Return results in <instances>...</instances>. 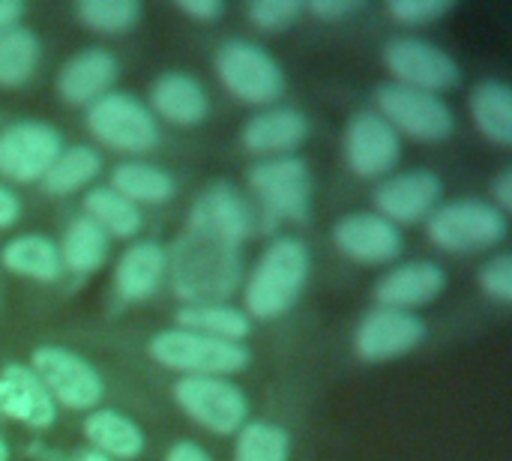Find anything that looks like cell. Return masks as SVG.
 <instances>
[{
    "label": "cell",
    "mask_w": 512,
    "mask_h": 461,
    "mask_svg": "<svg viewBox=\"0 0 512 461\" xmlns=\"http://www.w3.org/2000/svg\"><path fill=\"white\" fill-rule=\"evenodd\" d=\"M243 243L186 219V231L168 252L174 297L183 306L225 303L243 279Z\"/></svg>",
    "instance_id": "6da1fadb"
},
{
    "label": "cell",
    "mask_w": 512,
    "mask_h": 461,
    "mask_svg": "<svg viewBox=\"0 0 512 461\" xmlns=\"http://www.w3.org/2000/svg\"><path fill=\"white\" fill-rule=\"evenodd\" d=\"M312 270V255L297 237H276L255 261L243 285V315L252 321L285 318L303 297Z\"/></svg>",
    "instance_id": "7a4b0ae2"
},
{
    "label": "cell",
    "mask_w": 512,
    "mask_h": 461,
    "mask_svg": "<svg viewBox=\"0 0 512 461\" xmlns=\"http://www.w3.org/2000/svg\"><path fill=\"white\" fill-rule=\"evenodd\" d=\"M147 354L168 372L180 378H231L249 369L252 354L246 345L219 342L189 330H162L147 342Z\"/></svg>",
    "instance_id": "3957f363"
},
{
    "label": "cell",
    "mask_w": 512,
    "mask_h": 461,
    "mask_svg": "<svg viewBox=\"0 0 512 461\" xmlns=\"http://www.w3.org/2000/svg\"><path fill=\"white\" fill-rule=\"evenodd\" d=\"M219 84L243 105L270 108L285 93V72L279 60L246 39H228L213 57Z\"/></svg>",
    "instance_id": "277c9868"
},
{
    "label": "cell",
    "mask_w": 512,
    "mask_h": 461,
    "mask_svg": "<svg viewBox=\"0 0 512 461\" xmlns=\"http://www.w3.org/2000/svg\"><path fill=\"white\" fill-rule=\"evenodd\" d=\"M507 231V216L486 201H450L426 219V237L450 255L495 249L507 240Z\"/></svg>",
    "instance_id": "5b68a950"
},
{
    "label": "cell",
    "mask_w": 512,
    "mask_h": 461,
    "mask_svg": "<svg viewBox=\"0 0 512 461\" xmlns=\"http://www.w3.org/2000/svg\"><path fill=\"white\" fill-rule=\"evenodd\" d=\"M30 369L48 390L54 405H60L66 411L90 414L99 408V402L105 396L102 375L78 351H69L60 345H39L30 354Z\"/></svg>",
    "instance_id": "8992f818"
},
{
    "label": "cell",
    "mask_w": 512,
    "mask_h": 461,
    "mask_svg": "<svg viewBox=\"0 0 512 461\" xmlns=\"http://www.w3.org/2000/svg\"><path fill=\"white\" fill-rule=\"evenodd\" d=\"M171 399L210 435H237L249 423V399L231 378H177Z\"/></svg>",
    "instance_id": "52a82bcc"
},
{
    "label": "cell",
    "mask_w": 512,
    "mask_h": 461,
    "mask_svg": "<svg viewBox=\"0 0 512 461\" xmlns=\"http://www.w3.org/2000/svg\"><path fill=\"white\" fill-rule=\"evenodd\" d=\"M87 132L120 153H147L159 141V120L132 93L111 90L87 108Z\"/></svg>",
    "instance_id": "ba28073f"
},
{
    "label": "cell",
    "mask_w": 512,
    "mask_h": 461,
    "mask_svg": "<svg viewBox=\"0 0 512 461\" xmlns=\"http://www.w3.org/2000/svg\"><path fill=\"white\" fill-rule=\"evenodd\" d=\"M375 108V114L387 120L396 135H408L423 144H441L456 129V117L441 96L420 93L393 81L375 90Z\"/></svg>",
    "instance_id": "9c48e42d"
},
{
    "label": "cell",
    "mask_w": 512,
    "mask_h": 461,
    "mask_svg": "<svg viewBox=\"0 0 512 461\" xmlns=\"http://www.w3.org/2000/svg\"><path fill=\"white\" fill-rule=\"evenodd\" d=\"M249 189L261 201L267 216L285 222H306L312 213V174L297 156L261 159L246 174Z\"/></svg>",
    "instance_id": "30bf717a"
},
{
    "label": "cell",
    "mask_w": 512,
    "mask_h": 461,
    "mask_svg": "<svg viewBox=\"0 0 512 461\" xmlns=\"http://www.w3.org/2000/svg\"><path fill=\"white\" fill-rule=\"evenodd\" d=\"M384 66L393 75V84L432 93V96L453 90L462 78L459 63L444 48L417 36L390 39L384 45Z\"/></svg>",
    "instance_id": "8fae6325"
},
{
    "label": "cell",
    "mask_w": 512,
    "mask_h": 461,
    "mask_svg": "<svg viewBox=\"0 0 512 461\" xmlns=\"http://www.w3.org/2000/svg\"><path fill=\"white\" fill-rule=\"evenodd\" d=\"M63 138L51 123L15 120L0 129V177L9 183H39L57 153Z\"/></svg>",
    "instance_id": "7c38bea8"
},
{
    "label": "cell",
    "mask_w": 512,
    "mask_h": 461,
    "mask_svg": "<svg viewBox=\"0 0 512 461\" xmlns=\"http://www.w3.org/2000/svg\"><path fill=\"white\" fill-rule=\"evenodd\" d=\"M342 153H345V165L357 177L378 180V177H390L393 168L399 165L402 138L375 111H360L345 126Z\"/></svg>",
    "instance_id": "4fadbf2b"
},
{
    "label": "cell",
    "mask_w": 512,
    "mask_h": 461,
    "mask_svg": "<svg viewBox=\"0 0 512 461\" xmlns=\"http://www.w3.org/2000/svg\"><path fill=\"white\" fill-rule=\"evenodd\" d=\"M426 339V321L417 312L372 309L354 330V354L366 363H390L417 351Z\"/></svg>",
    "instance_id": "5bb4252c"
},
{
    "label": "cell",
    "mask_w": 512,
    "mask_h": 461,
    "mask_svg": "<svg viewBox=\"0 0 512 461\" xmlns=\"http://www.w3.org/2000/svg\"><path fill=\"white\" fill-rule=\"evenodd\" d=\"M375 210L390 225H417L426 222L444 198V183L432 171H399L378 183Z\"/></svg>",
    "instance_id": "9a60e30c"
},
{
    "label": "cell",
    "mask_w": 512,
    "mask_h": 461,
    "mask_svg": "<svg viewBox=\"0 0 512 461\" xmlns=\"http://www.w3.org/2000/svg\"><path fill=\"white\" fill-rule=\"evenodd\" d=\"M333 246L342 258L360 264V267H384L393 264L405 243L402 231L381 219L378 213H351L336 222L333 228Z\"/></svg>",
    "instance_id": "2e32d148"
},
{
    "label": "cell",
    "mask_w": 512,
    "mask_h": 461,
    "mask_svg": "<svg viewBox=\"0 0 512 461\" xmlns=\"http://www.w3.org/2000/svg\"><path fill=\"white\" fill-rule=\"evenodd\" d=\"M117 75H120V63L108 48H84L60 66L54 78V90L66 105L90 108L96 99L111 93Z\"/></svg>",
    "instance_id": "e0dca14e"
},
{
    "label": "cell",
    "mask_w": 512,
    "mask_h": 461,
    "mask_svg": "<svg viewBox=\"0 0 512 461\" xmlns=\"http://www.w3.org/2000/svg\"><path fill=\"white\" fill-rule=\"evenodd\" d=\"M0 417L33 432H45L57 423V405L30 366L9 363L0 369Z\"/></svg>",
    "instance_id": "ac0fdd59"
},
{
    "label": "cell",
    "mask_w": 512,
    "mask_h": 461,
    "mask_svg": "<svg viewBox=\"0 0 512 461\" xmlns=\"http://www.w3.org/2000/svg\"><path fill=\"white\" fill-rule=\"evenodd\" d=\"M447 288V273L435 261H411L387 270L375 282V300L381 309L414 312L429 306Z\"/></svg>",
    "instance_id": "d6986e66"
},
{
    "label": "cell",
    "mask_w": 512,
    "mask_h": 461,
    "mask_svg": "<svg viewBox=\"0 0 512 461\" xmlns=\"http://www.w3.org/2000/svg\"><path fill=\"white\" fill-rule=\"evenodd\" d=\"M309 138V120L303 111L297 108H285V105H270L261 108L255 117L246 120L240 141L249 153L255 156H294V150H300V144H306Z\"/></svg>",
    "instance_id": "ffe728a7"
},
{
    "label": "cell",
    "mask_w": 512,
    "mask_h": 461,
    "mask_svg": "<svg viewBox=\"0 0 512 461\" xmlns=\"http://www.w3.org/2000/svg\"><path fill=\"white\" fill-rule=\"evenodd\" d=\"M153 117L180 126V129H192L198 123L207 120L210 114V96L201 87V81L189 72H162L153 84H150V105Z\"/></svg>",
    "instance_id": "44dd1931"
},
{
    "label": "cell",
    "mask_w": 512,
    "mask_h": 461,
    "mask_svg": "<svg viewBox=\"0 0 512 461\" xmlns=\"http://www.w3.org/2000/svg\"><path fill=\"white\" fill-rule=\"evenodd\" d=\"M168 273V252L156 240H138L123 249L114 264V294L120 303L150 300Z\"/></svg>",
    "instance_id": "7402d4cb"
},
{
    "label": "cell",
    "mask_w": 512,
    "mask_h": 461,
    "mask_svg": "<svg viewBox=\"0 0 512 461\" xmlns=\"http://www.w3.org/2000/svg\"><path fill=\"white\" fill-rule=\"evenodd\" d=\"M84 438L90 444V450L108 456L111 461H132L138 459L147 447L144 429L114 411V408H96L84 417Z\"/></svg>",
    "instance_id": "603a6c76"
},
{
    "label": "cell",
    "mask_w": 512,
    "mask_h": 461,
    "mask_svg": "<svg viewBox=\"0 0 512 461\" xmlns=\"http://www.w3.org/2000/svg\"><path fill=\"white\" fill-rule=\"evenodd\" d=\"M0 264L12 276L42 282V285H51V282H57L63 276L60 249L45 234H21V237L9 240L0 249Z\"/></svg>",
    "instance_id": "cb8c5ba5"
},
{
    "label": "cell",
    "mask_w": 512,
    "mask_h": 461,
    "mask_svg": "<svg viewBox=\"0 0 512 461\" xmlns=\"http://www.w3.org/2000/svg\"><path fill=\"white\" fill-rule=\"evenodd\" d=\"M57 249H60L63 270H69L72 276H81V279H84V276H93V273H99V270L105 267L111 240H108V234H105L99 225H93L87 216H75V219L66 225V231H63Z\"/></svg>",
    "instance_id": "d4e9b609"
},
{
    "label": "cell",
    "mask_w": 512,
    "mask_h": 461,
    "mask_svg": "<svg viewBox=\"0 0 512 461\" xmlns=\"http://www.w3.org/2000/svg\"><path fill=\"white\" fill-rule=\"evenodd\" d=\"M471 120L480 129L483 138H489L498 147H510L512 144V90L498 81H480L471 90Z\"/></svg>",
    "instance_id": "484cf974"
},
{
    "label": "cell",
    "mask_w": 512,
    "mask_h": 461,
    "mask_svg": "<svg viewBox=\"0 0 512 461\" xmlns=\"http://www.w3.org/2000/svg\"><path fill=\"white\" fill-rule=\"evenodd\" d=\"M174 321L180 330L198 333V336H210L219 342H234L243 345L246 336L252 333V321L228 306V303H198V306H180L174 312Z\"/></svg>",
    "instance_id": "4316f807"
},
{
    "label": "cell",
    "mask_w": 512,
    "mask_h": 461,
    "mask_svg": "<svg viewBox=\"0 0 512 461\" xmlns=\"http://www.w3.org/2000/svg\"><path fill=\"white\" fill-rule=\"evenodd\" d=\"M120 198H126L129 204H165L174 198L177 183L174 177L150 162H120L111 171V186Z\"/></svg>",
    "instance_id": "83f0119b"
},
{
    "label": "cell",
    "mask_w": 512,
    "mask_h": 461,
    "mask_svg": "<svg viewBox=\"0 0 512 461\" xmlns=\"http://www.w3.org/2000/svg\"><path fill=\"white\" fill-rule=\"evenodd\" d=\"M102 171V156L87 147V144H75V147H63L57 153V159L51 162V168L45 171V177L39 180L45 195L51 198H66L75 195L78 189L90 186Z\"/></svg>",
    "instance_id": "f1b7e54d"
},
{
    "label": "cell",
    "mask_w": 512,
    "mask_h": 461,
    "mask_svg": "<svg viewBox=\"0 0 512 461\" xmlns=\"http://www.w3.org/2000/svg\"><path fill=\"white\" fill-rule=\"evenodd\" d=\"M39 60H42V42L30 27L15 24L12 30H6L0 36V90L24 87L36 75Z\"/></svg>",
    "instance_id": "f546056e"
},
{
    "label": "cell",
    "mask_w": 512,
    "mask_h": 461,
    "mask_svg": "<svg viewBox=\"0 0 512 461\" xmlns=\"http://www.w3.org/2000/svg\"><path fill=\"white\" fill-rule=\"evenodd\" d=\"M81 210H84V216H87L93 225H99V228L108 234V240H111V237H117V240H132V237L141 231V225H144L141 210H138L135 204H129L126 198H120V195H117L114 189H108V186L90 189V192L81 198Z\"/></svg>",
    "instance_id": "4dcf8cb0"
},
{
    "label": "cell",
    "mask_w": 512,
    "mask_h": 461,
    "mask_svg": "<svg viewBox=\"0 0 512 461\" xmlns=\"http://www.w3.org/2000/svg\"><path fill=\"white\" fill-rule=\"evenodd\" d=\"M72 12L81 27L102 36H120L138 27L144 6L138 0H78Z\"/></svg>",
    "instance_id": "1f68e13d"
},
{
    "label": "cell",
    "mask_w": 512,
    "mask_h": 461,
    "mask_svg": "<svg viewBox=\"0 0 512 461\" xmlns=\"http://www.w3.org/2000/svg\"><path fill=\"white\" fill-rule=\"evenodd\" d=\"M288 456H291L288 432L282 426L255 420L237 432L231 461H288Z\"/></svg>",
    "instance_id": "d6a6232c"
},
{
    "label": "cell",
    "mask_w": 512,
    "mask_h": 461,
    "mask_svg": "<svg viewBox=\"0 0 512 461\" xmlns=\"http://www.w3.org/2000/svg\"><path fill=\"white\" fill-rule=\"evenodd\" d=\"M303 15L300 0H252L246 6V18L264 33H282Z\"/></svg>",
    "instance_id": "836d02e7"
},
{
    "label": "cell",
    "mask_w": 512,
    "mask_h": 461,
    "mask_svg": "<svg viewBox=\"0 0 512 461\" xmlns=\"http://www.w3.org/2000/svg\"><path fill=\"white\" fill-rule=\"evenodd\" d=\"M387 15L402 27H426L456 9L453 0H390Z\"/></svg>",
    "instance_id": "e575fe53"
},
{
    "label": "cell",
    "mask_w": 512,
    "mask_h": 461,
    "mask_svg": "<svg viewBox=\"0 0 512 461\" xmlns=\"http://www.w3.org/2000/svg\"><path fill=\"white\" fill-rule=\"evenodd\" d=\"M480 291H483L489 300L501 303V306L512 303V255L510 252H501V255H495L489 264H483V270H480Z\"/></svg>",
    "instance_id": "d590c367"
},
{
    "label": "cell",
    "mask_w": 512,
    "mask_h": 461,
    "mask_svg": "<svg viewBox=\"0 0 512 461\" xmlns=\"http://www.w3.org/2000/svg\"><path fill=\"white\" fill-rule=\"evenodd\" d=\"M306 9L321 21H342V18H351L357 12H363L366 3L363 0H312Z\"/></svg>",
    "instance_id": "8d00e7d4"
},
{
    "label": "cell",
    "mask_w": 512,
    "mask_h": 461,
    "mask_svg": "<svg viewBox=\"0 0 512 461\" xmlns=\"http://www.w3.org/2000/svg\"><path fill=\"white\" fill-rule=\"evenodd\" d=\"M174 9L192 18L195 24H213L225 15V3L219 0H174Z\"/></svg>",
    "instance_id": "74e56055"
},
{
    "label": "cell",
    "mask_w": 512,
    "mask_h": 461,
    "mask_svg": "<svg viewBox=\"0 0 512 461\" xmlns=\"http://www.w3.org/2000/svg\"><path fill=\"white\" fill-rule=\"evenodd\" d=\"M165 461H213V456L195 441H177V444L168 447Z\"/></svg>",
    "instance_id": "f35d334b"
},
{
    "label": "cell",
    "mask_w": 512,
    "mask_h": 461,
    "mask_svg": "<svg viewBox=\"0 0 512 461\" xmlns=\"http://www.w3.org/2000/svg\"><path fill=\"white\" fill-rule=\"evenodd\" d=\"M21 216V201L15 192H9V186L0 183V231L12 228Z\"/></svg>",
    "instance_id": "ab89813d"
},
{
    "label": "cell",
    "mask_w": 512,
    "mask_h": 461,
    "mask_svg": "<svg viewBox=\"0 0 512 461\" xmlns=\"http://www.w3.org/2000/svg\"><path fill=\"white\" fill-rule=\"evenodd\" d=\"M501 216L512 213V168H504L495 180V204H492Z\"/></svg>",
    "instance_id": "60d3db41"
},
{
    "label": "cell",
    "mask_w": 512,
    "mask_h": 461,
    "mask_svg": "<svg viewBox=\"0 0 512 461\" xmlns=\"http://www.w3.org/2000/svg\"><path fill=\"white\" fill-rule=\"evenodd\" d=\"M21 15H24L21 0H0V36L12 30L15 24H21Z\"/></svg>",
    "instance_id": "b9f144b4"
},
{
    "label": "cell",
    "mask_w": 512,
    "mask_h": 461,
    "mask_svg": "<svg viewBox=\"0 0 512 461\" xmlns=\"http://www.w3.org/2000/svg\"><path fill=\"white\" fill-rule=\"evenodd\" d=\"M66 461H111V459H108V456H102V453H96V450H90V447H84V450L69 453Z\"/></svg>",
    "instance_id": "7bdbcfd3"
},
{
    "label": "cell",
    "mask_w": 512,
    "mask_h": 461,
    "mask_svg": "<svg viewBox=\"0 0 512 461\" xmlns=\"http://www.w3.org/2000/svg\"><path fill=\"white\" fill-rule=\"evenodd\" d=\"M0 461H12V450H9V444H6L3 435H0Z\"/></svg>",
    "instance_id": "ee69618b"
}]
</instances>
